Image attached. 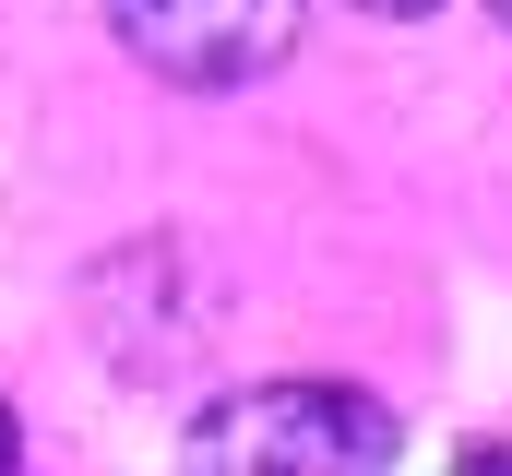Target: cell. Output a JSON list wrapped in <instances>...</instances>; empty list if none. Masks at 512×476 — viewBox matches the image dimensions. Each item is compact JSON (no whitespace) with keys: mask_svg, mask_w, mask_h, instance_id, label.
Returning a JSON list of instances; mask_svg holds the SVG:
<instances>
[{"mask_svg":"<svg viewBox=\"0 0 512 476\" xmlns=\"http://www.w3.org/2000/svg\"><path fill=\"white\" fill-rule=\"evenodd\" d=\"M405 429L382 417V393L358 381H251L191 429V465H251V476H346V465H393Z\"/></svg>","mask_w":512,"mask_h":476,"instance_id":"1","label":"cell"},{"mask_svg":"<svg viewBox=\"0 0 512 476\" xmlns=\"http://www.w3.org/2000/svg\"><path fill=\"white\" fill-rule=\"evenodd\" d=\"M108 24L155 84H191V96H227L298 48V0H108Z\"/></svg>","mask_w":512,"mask_h":476,"instance_id":"2","label":"cell"},{"mask_svg":"<svg viewBox=\"0 0 512 476\" xmlns=\"http://www.w3.org/2000/svg\"><path fill=\"white\" fill-rule=\"evenodd\" d=\"M358 12H382V24H417V12H441V0H358Z\"/></svg>","mask_w":512,"mask_h":476,"instance_id":"3","label":"cell"},{"mask_svg":"<svg viewBox=\"0 0 512 476\" xmlns=\"http://www.w3.org/2000/svg\"><path fill=\"white\" fill-rule=\"evenodd\" d=\"M0 465H24V429H12V405H0Z\"/></svg>","mask_w":512,"mask_h":476,"instance_id":"4","label":"cell"},{"mask_svg":"<svg viewBox=\"0 0 512 476\" xmlns=\"http://www.w3.org/2000/svg\"><path fill=\"white\" fill-rule=\"evenodd\" d=\"M489 12H501V24H512V0H489Z\"/></svg>","mask_w":512,"mask_h":476,"instance_id":"5","label":"cell"}]
</instances>
